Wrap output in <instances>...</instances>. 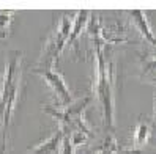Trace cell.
Returning a JSON list of instances; mask_svg holds the SVG:
<instances>
[{
  "label": "cell",
  "instance_id": "obj_10",
  "mask_svg": "<svg viewBox=\"0 0 156 154\" xmlns=\"http://www.w3.org/2000/svg\"><path fill=\"white\" fill-rule=\"evenodd\" d=\"M150 137H151L150 124L144 120H139L134 128V132H133V148L140 149L142 146H145L150 142Z\"/></svg>",
  "mask_w": 156,
  "mask_h": 154
},
{
  "label": "cell",
  "instance_id": "obj_11",
  "mask_svg": "<svg viewBox=\"0 0 156 154\" xmlns=\"http://www.w3.org/2000/svg\"><path fill=\"white\" fill-rule=\"evenodd\" d=\"M142 77L151 84H156V58H142L140 60Z\"/></svg>",
  "mask_w": 156,
  "mask_h": 154
},
{
  "label": "cell",
  "instance_id": "obj_12",
  "mask_svg": "<svg viewBox=\"0 0 156 154\" xmlns=\"http://www.w3.org/2000/svg\"><path fill=\"white\" fill-rule=\"evenodd\" d=\"M14 14V11H0V39H6L10 36V29Z\"/></svg>",
  "mask_w": 156,
  "mask_h": 154
},
{
  "label": "cell",
  "instance_id": "obj_8",
  "mask_svg": "<svg viewBox=\"0 0 156 154\" xmlns=\"http://www.w3.org/2000/svg\"><path fill=\"white\" fill-rule=\"evenodd\" d=\"M90 17H91V13L87 11V10H82V11L76 13L74 19H73L71 33H69V38H68V43H66V47H73V46H74V43L80 38V35L87 30Z\"/></svg>",
  "mask_w": 156,
  "mask_h": 154
},
{
  "label": "cell",
  "instance_id": "obj_1",
  "mask_svg": "<svg viewBox=\"0 0 156 154\" xmlns=\"http://www.w3.org/2000/svg\"><path fill=\"white\" fill-rule=\"evenodd\" d=\"M101 21L98 17H90L87 30L95 47V65H96V79L93 91L96 94L98 104L101 107L104 129L109 134L115 132V108H114V65L104 55V43L99 36Z\"/></svg>",
  "mask_w": 156,
  "mask_h": 154
},
{
  "label": "cell",
  "instance_id": "obj_3",
  "mask_svg": "<svg viewBox=\"0 0 156 154\" xmlns=\"http://www.w3.org/2000/svg\"><path fill=\"white\" fill-rule=\"evenodd\" d=\"M71 25H73V19H69V16L65 14L60 19L55 32H52L48 41L44 43L40 60L35 68H55V63L60 57V53L66 47V43L71 33Z\"/></svg>",
  "mask_w": 156,
  "mask_h": 154
},
{
  "label": "cell",
  "instance_id": "obj_2",
  "mask_svg": "<svg viewBox=\"0 0 156 154\" xmlns=\"http://www.w3.org/2000/svg\"><path fill=\"white\" fill-rule=\"evenodd\" d=\"M21 50H10L5 63V72L0 87V128L3 124V132L8 131L13 110L19 99V87H21Z\"/></svg>",
  "mask_w": 156,
  "mask_h": 154
},
{
  "label": "cell",
  "instance_id": "obj_5",
  "mask_svg": "<svg viewBox=\"0 0 156 154\" xmlns=\"http://www.w3.org/2000/svg\"><path fill=\"white\" fill-rule=\"evenodd\" d=\"M128 17H129L131 24H134V27L137 29V32H139L142 35V38L150 44V46H153L156 49V36L151 30V27L148 24V19H147V13L142 11V10H128L126 11Z\"/></svg>",
  "mask_w": 156,
  "mask_h": 154
},
{
  "label": "cell",
  "instance_id": "obj_13",
  "mask_svg": "<svg viewBox=\"0 0 156 154\" xmlns=\"http://www.w3.org/2000/svg\"><path fill=\"white\" fill-rule=\"evenodd\" d=\"M62 154H74L76 148L73 146V143L68 137V134H63V140H62Z\"/></svg>",
  "mask_w": 156,
  "mask_h": 154
},
{
  "label": "cell",
  "instance_id": "obj_15",
  "mask_svg": "<svg viewBox=\"0 0 156 154\" xmlns=\"http://www.w3.org/2000/svg\"><path fill=\"white\" fill-rule=\"evenodd\" d=\"M153 115H154V121H156V93L153 96Z\"/></svg>",
  "mask_w": 156,
  "mask_h": 154
},
{
  "label": "cell",
  "instance_id": "obj_7",
  "mask_svg": "<svg viewBox=\"0 0 156 154\" xmlns=\"http://www.w3.org/2000/svg\"><path fill=\"white\" fill-rule=\"evenodd\" d=\"M63 134L65 132L58 128L51 137H48L44 142L36 145V146L30 148L29 154H58V149L62 146V140H63Z\"/></svg>",
  "mask_w": 156,
  "mask_h": 154
},
{
  "label": "cell",
  "instance_id": "obj_14",
  "mask_svg": "<svg viewBox=\"0 0 156 154\" xmlns=\"http://www.w3.org/2000/svg\"><path fill=\"white\" fill-rule=\"evenodd\" d=\"M0 154H6V132L2 134V140H0Z\"/></svg>",
  "mask_w": 156,
  "mask_h": 154
},
{
  "label": "cell",
  "instance_id": "obj_9",
  "mask_svg": "<svg viewBox=\"0 0 156 154\" xmlns=\"http://www.w3.org/2000/svg\"><path fill=\"white\" fill-rule=\"evenodd\" d=\"M95 154H142V149L136 148H122L120 143L117 142L114 134H107V137L103 140V143L95 149Z\"/></svg>",
  "mask_w": 156,
  "mask_h": 154
},
{
  "label": "cell",
  "instance_id": "obj_6",
  "mask_svg": "<svg viewBox=\"0 0 156 154\" xmlns=\"http://www.w3.org/2000/svg\"><path fill=\"white\" fill-rule=\"evenodd\" d=\"M99 36L103 43L106 44H123V43H128L129 38L123 29V25L120 22H115V24H101L99 25Z\"/></svg>",
  "mask_w": 156,
  "mask_h": 154
},
{
  "label": "cell",
  "instance_id": "obj_4",
  "mask_svg": "<svg viewBox=\"0 0 156 154\" xmlns=\"http://www.w3.org/2000/svg\"><path fill=\"white\" fill-rule=\"evenodd\" d=\"M32 71L35 74L41 76V79L51 87L54 94L57 96V105L66 107L73 102L71 91H69V88L65 82V79H63V76L55 68H33Z\"/></svg>",
  "mask_w": 156,
  "mask_h": 154
}]
</instances>
